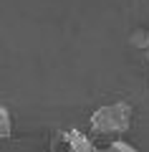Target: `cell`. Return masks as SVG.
Wrapping results in <instances>:
<instances>
[{
	"mask_svg": "<svg viewBox=\"0 0 149 152\" xmlns=\"http://www.w3.org/2000/svg\"><path fill=\"white\" fill-rule=\"evenodd\" d=\"M134 109L129 102H114L104 104L91 114V132L101 137H121L132 127Z\"/></svg>",
	"mask_w": 149,
	"mask_h": 152,
	"instance_id": "6da1fadb",
	"label": "cell"
},
{
	"mask_svg": "<svg viewBox=\"0 0 149 152\" xmlns=\"http://www.w3.org/2000/svg\"><path fill=\"white\" fill-rule=\"evenodd\" d=\"M10 134H13V117H10V109L3 104L0 107V137L8 140Z\"/></svg>",
	"mask_w": 149,
	"mask_h": 152,
	"instance_id": "7a4b0ae2",
	"label": "cell"
},
{
	"mask_svg": "<svg viewBox=\"0 0 149 152\" xmlns=\"http://www.w3.org/2000/svg\"><path fill=\"white\" fill-rule=\"evenodd\" d=\"M104 152H139V150L126 140H114V142H109V145L104 147Z\"/></svg>",
	"mask_w": 149,
	"mask_h": 152,
	"instance_id": "3957f363",
	"label": "cell"
}]
</instances>
